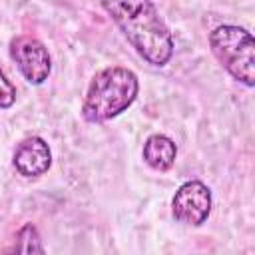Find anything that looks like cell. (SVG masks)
<instances>
[{
  "mask_svg": "<svg viewBox=\"0 0 255 255\" xmlns=\"http://www.w3.org/2000/svg\"><path fill=\"white\" fill-rule=\"evenodd\" d=\"M211 207H213L211 189L199 179L183 181L171 197V215L181 225H189V227L203 225L211 215Z\"/></svg>",
  "mask_w": 255,
  "mask_h": 255,
  "instance_id": "5b68a950",
  "label": "cell"
},
{
  "mask_svg": "<svg viewBox=\"0 0 255 255\" xmlns=\"http://www.w3.org/2000/svg\"><path fill=\"white\" fill-rule=\"evenodd\" d=\"M139 94L137 74L126 66H108L94 74L82 102L88 124H104L124 114Z\"/></svg>",
  "mask_w": 255,
  "mask_h": 255,
  "instance_id": "7a4b0ae2",
  "label": "cell"
},
{
  "mask_svg": "<svg viewBox=\"0 0 255 255\" xmlns=\"http://www.w3.org/2000/svg\"><path fill=\"white\" fill-rule=\"evenodd\" d=\"M8 52L18 72L28 84L40 86L48 80L52 72V58L42 40L30 34H18L10 40Z\"/></svg>",
  "mask_w": 255,
  "mask_h": 255,
  "instance_id": "277c9868",
  "label": "cell"
},
{
  "mask_svg": "<svg viewBox=\"0 0 255 255\" xmlns=\"http://www.w3.org/2000/svg\"><path fill=\"white\" fill-rule=\"evenodd\" d=\"M12 165L24 177L44 175L52 165V151L48 141L40 135L24 137L12 153Z\"/></svg>",
  "mask_w": 255,
  "mask_h": 255,
  "instance_id": "8992f818",
  "label": "cell"
},
{
  "mask_svg": "<svg viewBox=\"0 0 255 255\" xmlns=\"http://www.w3.org/2000/svg\"><path fill=\"white\" fill-rule=\"evenodd\" d=\"M141 157H143V161L151 169H155V171H167V169L173 167V163L177 159V145L165 133H151L143 141Z\"/></svg>",
  "mask_w": 255,
  "mask_h": 255,
  "instance_id": "52a82bcc",
  "label": "cell"
},
{
  "mask_svg": "<svg viewBox=\"0 0 255 255\" xmlns=\"http://www.w3.org/2000/svg\"><path fill=\"white\" fill-rule=\"evenodd\" d=\"M16 86L6 78L4 70L0 68V110H10L16 104Z\"/></svg>",
  "mask_w": 255,
  "mask_h": 255,
  "instance_id": "9c48e42d",
  "label": "cell"
},
{
  "mask_svg": "<svg viewBox=\"0 0 255 255\" xmlns=\"http://www.w3.org/2000/svg\"><path fill=\"white\" fill-rule=\"evenodd\" d=\"M106 14L149 66L163 68L175 52L169 26L151 0H100Z\"/></svg>",
  "mask_w": 255,
  "mask_h": 255,
  "instance_id": "6da1fadb",
  "label": "cell"
},
{
  "mask_svg": "<svg viewBox=\"0 0 255 255\" xmlns=\"http://www.w3.org/2000/svg\"><path fill=\"white\" fill-rule=\"evenodd\" d=\"M209 48L225 72L239 84L255 86V40L249 30L235 24H221L207 36Z\"/></svg>",
  "mask_w": 255,
  "mask_h": 255,
  "instance_id": "3957f363",
  "label": "cell"
},
{
  "mask_svg": "<svg viewBox=\"0 0 255 255\" xmlns=\"http://www.w3.org/2000/svg\"><path fill=\"white\" fill-rule=\"evenodd\" d=\"M10 251H18V253H44L46 247L42 243V237L38 233V229L32 223H26L18 229L16 239H14V247Z\"/></svg>",
  "mask_w": 255,
  "mask_h": 255,
  "instance_id": "ba28073f",
  "label": "cell"
}]
</instances>
